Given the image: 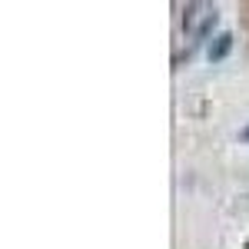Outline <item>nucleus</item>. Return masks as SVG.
Wrapping results in <instances>:
<instances>
[{"label": "nucleus", "instance_id": "obj_1", "mask_svg": "<svg viewBox=\"0 0 249 249\" xmlns=\"http://www.w3.org/2000/svg\"><path fill=\"white\" fill-rule=\"evenodd\" d=\"M186 10H190V14H183L186 34H203L213 20H216V7H213V3H190Z\"/></svg>", "mask_w": 249, "mask_h": 249}, {"label": "nucleus", "instance_id": "obj_2", "mask_svg": "<svg viewBox=\"0 0 249 249\" xmlns=\"http://www.w3.org/2000/svg\"><path fill=\"white\" fill-rule=\"evenodd\" d=\"M232 50V37L230 34H219V37H213V43H210V50H206V57L216 63V60H223L226 53Z\"/></svg>", "mask_w": 249, "mask_h": 249}, {"label": "nucleus", "instance_id": "obj_3", "mask_svg": "<svg viewBox=\"0 0 249 249\" xmlns=\"http://www.w3.org/2000/svg\"><path fill=\"white\" fill-rule=\"evenodd\" d=\"M239 136H243V140H249V126H246V130H243V133H239Z\"/></svg>", "mask_w": 249, "mask_h": 249}]
</instances>
